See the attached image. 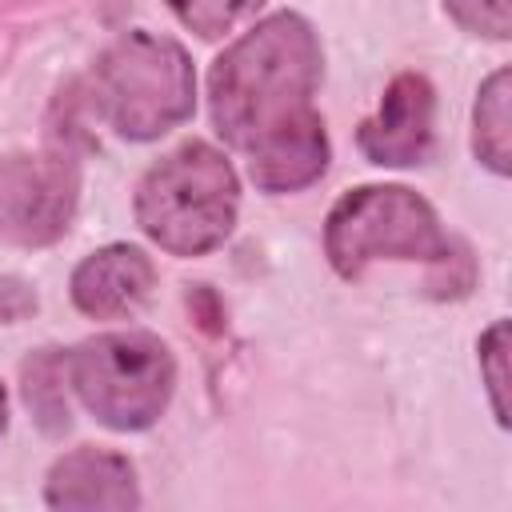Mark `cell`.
I'll list each match as a JSON object with an SVG mask.
<instances>
[{
  "label": "cell",
  "mask_w": 512,
  "mask_h": 512,
  "mask_svg": "<svg viewBox=\"0 0 512 512\" xmlns=\"http://www.w3.org/2000/svg\"><path fill=\"white\" fill-rule=\"evenodd\" d=\"M64 372L72 376L84 408L116 432L156 424L176 384L168 348L148 332L96 336L64 360Z\"/></svg>",
  "instance_id": "5"
},
{
  "label": "cell",
  "mask_w": 512,
  "mask_h": 512,
  "mask_svg": "<svg viewBox=\"0 0 512 512\" xmlns=\"http://www.w3.org/2000/svg\"><path fill=\"white\" fill-rule=\"evenodd\" d=\"M508 340H512V328L508 320H496L484 328L476 352H480V376L488 384V400H492V416L500 428H508Z\"/></svg>",
  "instance_id": "12"
},
{
  "label": "cell",
  "mask_w": 512,
  "mask_h": 512,
  "mask_svg": "<svg viewBox=\"0 0 512 512\" xmlns=\"http://www.w3.org/2000/svg\"><path fill=\"white\" fill-rule=\"evenodd\" d=\"M260 4L264 0H168V8L180 16V24H188L204 40H216V36L232 32Z\"/></svg>",
  "instance_id": "13"
},
{
  "label": "cell",
  "mask_w": 512,
  "mask_h": 512,
  "mask_svg": "<svg viewBox=\"0 0 512 512\" xmlns=\"http://www.w3.org/2000/svg\"><path fill=\"white\" fill-rule=\"evenodd\" d=\"M76 176L60 160L12 156L0 164V236L16 244H48L68 228Z\"/></svg>",
  "instance_id": "6"
},
{
  "label": "cell",
  "mask_w": 512,
  "mask_h": 512,
  "mask_svg": "<svg viewBox=\"0 0 512 512\" xmlns=\"http://www.w3.org/2000/svg\"><path fill=\"white\" fill-rule=\"evenodd\" d=\"M432 88L424 76L404 72L388 84L380 112L360 124L356 144L372 164L384 168H408L424 164L432 152Z\"/></svg>",
  "instance_id": "7"
},
{
  "label": "cell",
  "mask_w": 512,
  "mask_h": 512,
  "mask_svg": "<svg viewBox=\"0 0 512 512\" xmlns=\"http://www.w3.org/2000/svg\"><path fill=\"white\" fill-rule=\"evenodd\" d=\"M240 184L232 164L204 140L164 156L136 188V220L172 256L220 248L236 224Z\"/></svg>",
  "instance_id": "2"
},
{
  "label": "cell",
  "mask_w": 512,
  "mask_h": 512,
  "mask_svg": "<svg viewBox=\"0 0 512 512\" xmlns=\"http://www.w3.org/2000/svg\"><path fill=\"white\" fill-rule=\"evenodd\" d=\"M452 20L476 36L508 40L512 36V0H444Z\"/></svg>",
  "instance_id": "14"
},
{
  "label": "cell",
  "mask_w": 512,
  "mask_h": 512,
  "mask_svg": "<svg viewBox=\"0 0 512 512\" xmlns=\"http://www.w3.org/2000/svg\"><path fill=\"white\" fill-rule=\"evenodd\" d=\"M152 284L156 268L136 244H108L76 264L72 304L92 320H120L148 300Z\"/></svg>",
  "instance_id": "8"
},
{
  "label": "cell",
  "mask_w": 512,
  "mask_h": 512,
  "mask_svg": "<svg viewBox=\"0 0 512 512\" xmlns=\"http://www.w3.org/2000/svg\"><path fill=\"white\" fill-rule=\"evenodd\" d=\"M508 96H512V72L496 68L480 96H476V112H472V148L480 156V164H488L496 176L512 172V116H508Z\"/></svg>",
  "instance_id": "10"
},
{
  "label": "cell",
  "mask_w": 512,
  "mask_h": 512,
  "mask_svg": "<svg viewBox=\"0 0 512 512\" xmlns=\"http://www.w3.org/2000/svg\"><path fill=\"white\" fill-rule=\"evenodd\" d=\"M324 252L344 280L368 260H452V244L432 204L408 188L368 184L336 200L324 228Z\"/></svg>",
  "instance_id": "4"
},
{
  "label": "cell",
  "mask_w": 512,
  "mask_h": 512,
  "mask_svg": "<svg viewBox=\"0 0 512 512\" xmlns=\"http://www.w3.org/2000/svg\"><path fill=\"white\" fill-rule=\"evenodd\" d=\"M216 132L248 152V172L264 192H296L328 164L324 120L312 108L320 84V48L312 28L292 16H268L212 64Z\"/></svg>",
  "instance_id": "1"
},
{
  "label": "cell",
  "mask_w": 512,
  "mask_h": 512,
  "mask_svg": "<svg viewBox=\"0 0 512 512\" xmlns=\"http://www.w3.org/2000/svg\"><path fill=\"white\" fill-rule=\"evenodd\" d=\"M64 360L68 356H60V352L48 348L44 356H36V360L24 364V396H28V408L36 412V420H40L44 432L68 428V404H64V396L56 388L64 380Z\"/></svg>",
  "instance_id": "11"
},
{
  "label": "cell",
  "mask_w": 512,
  "mask_h": 512,
  "mask_svg": "<svg viewBox=\"0 0 512 512\" xmlns=\"http://www.w3.org/2000/svg\"><path fill=\"white\" fill-rule=\"evenodd\" d=\"M4 428H8V400H4V388H0V436H4Z\"/></svg>",
  "instance_id": "17"
},
{
  "label": "cell",
  "mask_w": 512,
  "mask_h": 512,
  "mask_svg": "<svg viewBox=\"0 0 512 512\" xmlns=\"http://www.w3.org/2000/svg\"><path fill=\"white\" fill-rule=\"evenodd\" d=\"M36 312V292L20 276H0V324H16Z\"/></svg>",
  "instance_id": "15"
},
{
  "label": "cell",
  "mask_w": 512,
  "mask_h": 512,
  "mask_svg": "<svg viewBox=\"0 0 512 512\" xmlns=\"http://www.w3.org/2000/svg\"><path fill=\"white\" fill-rule=\"evenodd\" d=\"M96 88L108 120L128 140H156L192 116V64L176 40L144 28L116 40L96 64Z\"/></svg>",
  "instance_id": "3"
},
{
  "label": "cell",
  "mask_w": 512,
  "mask_h": 512,
  "mask_svg": "<svg viewBox=\"0 0 512 512\" xmlns=\"http://www.w3.org/2000/svg\"><path fill=\"white\" fill-rule=\"evenodd\" d=\"M44 500L52 508H136V472L124 456L100 448H76L48 472Z\"/></svg>",
  "instance_id": "9"
},
{
  "label": "cell",
  "mask_w": 512,
  "mask_h": 512,
  "mask_svg": "<svg viewBox=\"0 0 512 512\" xmlns=\"http://www.w3.org/2000/svg\"><path fill=\"white\" fill-rule=\"evenodd\" d=\"M188 300H192V304H204V320H200V324H204L208 332H220V312H216V296H212L208 288H196V292H192Z\"/></svg>",
  "instance_id": "16"
}]
</instances>
